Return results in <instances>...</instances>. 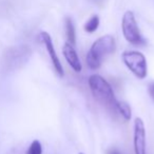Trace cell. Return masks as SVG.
Masks as SVG:
<instances>
[{
  "label": "cell",
  "instance_id": "8fae6325",
  "mask_svg": "<svg viewBox=\"0 0 154 154\" xmlns=\"http://www.w3.org/2000/svg\"><path fill=\"white\" fill-rule=\"evenodd\" d=\"M107 154H122V153L118 149H116V148H112V149L108 150Z\"/></svg>",
  "mask_w": 154,
  "mask_h": 154
},
{
  "label": "cell",
  "instance_id": "6da1fadb",
  "mask_svg": "<svg viewBox=\"0 0 154 154\" xmlns=\"http://www.w3.org/2000/svg\"><path fill=\"white\" fill-rule=\"evenodd\" d=\"M89 87L94 98L112 114H118L125 120L131 118V109L126 103H122L115 97L109 82L99 75H92L89 78Z\"/></svg>",
  "mask_w": 154,
  "mask_h": 154
},
{
  "label": "cell",
  "instance_id": "277c9868",
  "mask_svg": "<svg viewBox=\"0 0 154 154\" xmlns=\"http://www.w3.org/2000/svg\"><path fill=\"white\" fill-rule=\"evenodd\" d=\"M122 61L127 68L138 78L143 79L147 76V61L145 56L136 51H126L122 55Z\"/></svg>",
  "mask_w": 154,
  "mask_h": 154
},
{
  "label": "cell",
  "instance_id": "5b68a950",
  "mask_svg": "<svg viewBox=\"0 0 154 154\" xmlns=\"http://www.w3.org/2000/svg\"><path fill=\"white\" fill-rule=\"evenodd\" d=\"M38 37H39V40L43 43V45H45V49H47L48 54H49L50 58H51L52 64H53L55 72L57 73V75L59 77H62L64 74L63 68H62L61 62H60L59 58H58L57 54H56L55 49H54L53 41H52V38H51V36H50V34L47 32H41Z\"/></svg>",
  "mask_w": 154,
  "mask_h": 154
},
{
  "label": "cell",
  "instance_id": "8992f818",
  "mask_svg": "<svg viewBox=\"0 0 154 154\" xmlns=\"http://www.w3.org/2000/svg\"><path fill=\"white\" fill-rule=\"evenodd\" d=\"M135 154H146V130L141 118H135L134 136H133Z\"/></svg>",
  "mask_w": 154,
  "mask_h": 154
},
{
  "label": "cell",
  "instance_id": "ba28073f",
  "mask_svg": "<svg viewBox=\"0 0 154 154\" xmlns=\"http://www.w3.org/2000/svg\"><path fill=\"white\" fill-rule=\"evenodd\" d=\"M66 34L68 42L74 47L76 45V34H75V26L70 17L66 18Z\"/></svg>",
  "mask_w": 154,
  "mask_h": 154
},
{
  "label": "cell",
  "instance_id": "4fadbf2b",
  "mask_svg": "<svg viewBox=\"0 0 154 154\" xmlns=\"http://www.w3.org/2000/svg\"><path fill=\"white\" fill-rule=\"evenodd\" d=\"M79 154H85V153H82V152H80V153Z\"/></svg>",
  "mask_w": 154,
  "mask_h": 154
},
{
  "label": "cell",
  "instance_id": "7a4b0ae2",
  "mask_svg": "<svg viewBox=\"0 0 154 154\" xmlns=\"http://www.w3.org/2000/svg\"><path fill=\"white\" fill-rule=\"evenodd\" d=\"M115 39L111 35L98 38L92 45L91 49L87 54V64L91 70H97L101 66L103 61L108 55L112 54L115 51Z\"/></svg>",
  "mask_w": 154,
  "mask_h": 154
},
{
  "label": "cell",
  "instance_id": "52a82bcc",
  "mask_svg": "<svg viewBox=\"0 0 154 154\" xmlns=\"http://www.w3.org/2000/svg\"><path fill=\"white\" fill-rule=\"evenodd\" d=\"M62 53L66 58V62L71 66V68L75 71V72L79 73L82 71V62L79 60V57L77 55L76 51H75L74 47L71 45L69 42L64 43L63 48H62Z\"/></svg>",
  "mask_w": 154,
  "mask_h": 154
},
{
  "label": "cell",
  "instance_id": "30bf717a",
  "mask_svg": "<svg viewBox=\"0 0 154 154\" xmlns=\"http://www.w3.org/2000/svg\"><path fill=\"white\" fill-rule=\"evenodd\" d=\"M26 154H42V147H41L40 141L37 139L33 140L26 151Z\"/></svg>",
  "mask_w": 154,
  "mask_h": 154
},
{
  "label": "cell",
  "instance_id": "3957f363",
  "mask_svg": "<svg viewBox=\"0 0 154 154\" xmlns=\"http://www.w3.org/2000/svg\"><path fill=\"white\" fill-rule=\"evenodd\" d=\"M122 34L126 40L133 45H143L146 43L145 38L140 34L137 26L134 13L132 11H127L122 16Z\"/></svg>",
  "mask_w": 154,
  "mask_h": 154
},
{
  "label": "cell",
  "instance_id": "9c48e42d",
  "mask_svg": "<svg viewBox=\"0 0 154 154\" xmlns=\"http://www.w3.org/2000/svg\"><path fill=\"white\" fill-rule=\"evenodd\" d=\"M99 26V17L97 15H93L88 21L85 23V31L88 33H94Z\"/></svg>",
  "mask_w": 154,
  "mask_h": 154
},
{
  "label": "cell",
  "instance_id": "7c38bea8",
  "mask_svg": "<svg viewBox=\"0 0 154 154\" xmlns=\"http://www.w3.org/2000/svg\"><path fill=\"white\" fill-rule=\"evenodd\" d=\"M149 93L150 95H151V97L154 99V82H152V84L149 85Z\"/></svg>",
  "mask_w": 154,
  "mask_h": 154
}]
</instances>
